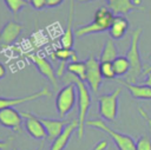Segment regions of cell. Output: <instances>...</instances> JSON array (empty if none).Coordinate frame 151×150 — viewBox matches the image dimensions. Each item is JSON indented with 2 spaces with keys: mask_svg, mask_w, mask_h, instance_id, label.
Segmentation results:
<instances>
[{
  "mask_svg": "<svg viewBox=\"0 0 151 150\" xmlns=\"http://www.w3.org/2000/svg\"><path fill=\"white\" fill-rule=\"evenodd\" d=\"M109 150H110V149H109Z\"/></svg>",
  "mask_w": 151,
  "mask_h": 150,
  "instance_id": "d590c367",
  "label": "cell"
},
{
  "mask_svg": "<svg viewBox=\"0 0 151 150\" xmlns=\"http://www.w3.org/2000/svg\"><path fill=\"white\" fill-rule=\"evenodd\" d=\"M138 110H139V113L142 115V117L145 119V122L147 123V125H149V129H150V131H151V117H149L147 115H146V112L144 111V109L143 107H138Z\"/></svg>",
  "mask_w": 151,
  "mask_h": 150,
  "instance_id": "83f0119b",
  "label": "cell"
},
{
  "mask_svg": "<svg viewBox=\"0 0 151 150\" xmlns=\"http://www.w3.org/2000/svg\"><path fill=\"white\" fill-rule=\"evenodd\" d=\"M21 115L24 117L25 130L32 138L38 139V141H44L47 138L46 130L39 117H37L35 115L31 112H21Z\"/></svg>",
  "mask_w": 151,
  "mask_h": 150,
  "instance_id": "ba28073f",
  "label": "cell"
},
{
  "mask_svg": "<svg viewBox=\"0 0 151 150\" xmlns=\"http://www.w3.org/2000/svg\"><path fill=\"white\" fill-rule=\"evenodd\" d=\"M63 2H64V0H47V7L54 8V7H58L59 5H61Z\"/></svg>",
  "mask_w": 151,
  "mask_h": 150,
  "instance_id": "f1b7e54d",
  "label": "cell"
},
{
  "mask_svg": "<svg viewBox=\"0 0 151 150\" xmlns=\"http://www.w3.org/2000/svg\"><path fill=\"white\" fill-rule=\"evenodd\" d=\"M13 137H8L7 139H0V150H6L9 148L11 143H12Z\"/></svg>",
  "mask_w": 151,
  "mask_h": 150,
  "instance_id": "4316f807",
  "label": "cell"
},
{
  "mask_svg": "<svg viewBox=\"0 0 151 150\" xmlns=\"http://www.w3.org/2000/svg\"><path fill=\"white\" fill-rule=\"evenodd\" d=\"M132 2L134 4V6H136V7L140 8V5H142V2H143V1H142V0H132ZM140 9H142V8H140Z\"/></svg>",
  "mask_w": 151,
  "mask_h": 150,
  "instance_id": "1f68e13d",
  "label": "cell"
},
{
  "mask_svg": "<svg viewBox=\"0 0 151 150\" xmlns=\"http://www.w3.org/2000/svg\"><path fill=\"white\" fill-rule=\"evenodd\" d=\"M107 1V8L117 15H124L130 13L133 9H140L134 6L132 0H106Z\"/></svg>",
  "mask_w": 151,
  "mask_h": 150,
  "instance_id": "e0dca14e",
  "label": "cell"
},
{
  "mask_svg": "<svg viewBox=\"0 0 151 150\" xmlns=\"http://www.w3.org/2000/svg\"><path fill=\"white\" fill-rule=\"evenodd\" d=\"M143 84H145V85H147V86L151 87V73H149V74L146 76V79H145V81H144Z\"/></svg>",
  "mask_w": 151,
  "mask_h": 150,
  "instance_id": "4dcf8cb0",
  "label": "cell"
},
{
  "mask_svg": "<svg viewBox=\"0 0 151 150\" xmlns=\"http://www.w3.org/2000/svg\"><path fill=\"white\" fill-rule=\"evenodd\" d=\"M112 65H113L117 77H125L130 70V63H129L126 56H118L112 61Z\"/></svg>",
  "mask_w": 151,
  "mask_h": 150,
  "instance_id": "44dd1931",
  "label": "cell"
},
{
  "mask_svg": "<svg viewBox=\"0 0 151 150\" xmlns=\"http://www.w3.org/2000/svg\"><path fill=\"white\" fill-rule=\"evenodd\" d=\"M66 71H67V73H71L74 77H77L84 81L86 79V64H85V61H79V60L70 61L66 65Z\"/></svg>",
  "mask_w": 151,
  "mask_h": 150,
  "instance_id": "d6986e66",
  "label": "cell"
},
{
  "mask_svg": "<svg viewBox=\"0 0 151 150\" xmlns=\"http://www.w3.org/2000/svg\"><path fill=\"white\" fill-rule=\"evenodd\" d=\"M29 4L34 9H42L47 7V0H29Z\"/></svg>",
  "mask_w": 151,
  "mask_h": 150,
  "instance_id": "d4e9b609",
  "label": "cell"
},
{
  "mask_svg": "<svg viewBox=\"0 0 151 150\" xmlns=\"http://www.w3.org/2000/svg\"><path fill=\"white\" fill-rule=\"evenodd\" d=\"M77 103V87L74 84H66L55 97V107L60 119L65 118Z\"/></svg>",
  "mask_w": 151,
  "mask_h": 150,
  "instance_id": "5b68a950",
  "label": "cell"
},
{
  "mask_svg": "<svg viewBox=\"0 0 151 150\" xmlns=\"http://www.w3.org/2000/svg\"><path fill=\"white\" fill-rule=\"evenodd\" d=\"M107 146H109V143H107V141H105V139H103V141H100V142H98L91 150H106L107 149Z\"/></svg>",
  "mask_w": 151,
  "mask_h": 150,
  "instance_id": "484cf974",
  "label": "cell"
},
{
  "mask_svg": "<svg viewBox=\"0 0 151 150\" xmlns=\"http://www.w3.org/2000/svg\"><path fill=\"white\" fill-rule=\"evenodd\" d=\"M4 1H5L6 6H7V8H8L12 13H14V14L19 13V12H20L24 7H26L27 4H28L27 0H4Z\"/></svg>",
  "mask_w": 151,
  "mask_h": 150,
  "instance_id": "603a6c76",
  "label": "cell"
},
{
  "mask_svg": "<svg viewBox=\"0 0 151 150\" xmlns=\"http://www.w3.org/2000/svg\"><path fill=\"white\" fill-rule=\"evenodd\" d=\"M122 87L116 89L111 93H105L98 97V113L107 122H114L118 116V98Z\"/></svg>",
  "mask_w": 151,
  "mask_h": 150,
  "instance_id": "277c9868",
  "label": "cell"
},
{
  "mask_svg": "<svg viewBox=\"0 0 151 150\" xmlns=\"http://www.w3.org/2000/svg\"><path fill=\"white\" fill-rule=\"evenodd\" d=\"M6 76V67L2 63H0V79Z\"/></svg>",
  "mask_w": 151,
  "mask_h": 150,
  "instance_id": "f546056e",
  "label": "cell"
},
{
  "mask_svg": "<svg viewBox=\"0 0 151 150\" xmlns=\"http://www.w3.org/2000/svg\"><path fill=\"white\" fill-rule=\"evenodd\" d=\"M78 128H79L78 119L70 120V122L65 125V128L63 129V131H61V132L55 137V139L52 142L50 150H64V149L67 146L68 141H70V138L72 137L73 132H74V131H78Z\"/></svg>",
  "mask_w": 151,
  "mask_h": 150,
  "instance_id": "8fae6325",
  "label": "cell"
},
{
  "mask_svg": "<svg viewBox=\"0 0 151 150\" xmlns=\"http://www.w3.org/2000/svg\"><path fill=\"white\" fill-rule=\"evenodd\" d=\"M118 83L123 84L124 86H126V89L129 90V92L131 93V96L136 99H143V100H150L151 99V87L142 84H131L125 81L124 79H118Z\"/></svg>",
  "mask_w": 151,
  "mask_h": 150,
  "instance_id": "9a60e30c",
  "label": "cell"
},
{
  "mask_svg": "<svg viewBox=\"0 0 151 150\" xmlns=\"http://www.w3.org/2000/svg\"><path fill=\"white\" fill-rule=\"evenodd\" d=\"M78 1H80V2H87V1H93V0H78Z\"/></svg>",
  "mask_w": 151,
  "mask_h": 150,
  "instance_id": "d6a6232c",
  "label": "cell"
},
{
  "mask_svg": "<svg viewBox=\"0 0 151 150\" xmlns=\"http://www.w3.org/2000/svg\"><path fill=\"white\" fill-rule=\"evenodd\" d=\"M86 125L90 126V128H94V129H98L100 131L106 132L111 137V139L113 141V143H114V145L117 146L118 150H136V141L131 136H129L126 133L114 131L109 125H106L103 119L87 120Z\"/></svg>",
  "mask_w": 151,
  "mask_h": 150,
  "instance_id": "3957f363",
  "label": "cell"
},
{
  "mask_svg": "<svg viewBox=\"0 0 151 150\" xmlns=\"http://www.w3.org/2000/svg\"><path fill=\"white\" fill-rule=\"evenodd\" d=\"M40 120L46 130L47 139L51 142H53L55 139V137L63 131L65 125L68 123L63 119H51V118H40Z\"/></svg>",
  "mask_w": 151,
  "mask_h": 150,
  "instance_id": "5bb4252c",
  "label": "cell"
},
{
  "mask_svg": "<svg viewBox=\"0 0 151 150\" xmlns=\"http://www.w3.org/2000/svg\"><path fill=\"white\" fill-rule=\"evenodd\" d=\"M118 57V50L116 46V43L113 39H107L104 44V47L99 56V61H113Z\"/></svg>",
  "mask_w": 151,
  "mask_h": 150,
  "instance_id": "ac0fdd59",
  "label": "cell"
},
{
  "mask_svg": "<svg viewBox=\"0 0 151 150\" xmlns=\"http://www.w3.org/2000/svg\"><path fill=\"white\" fill-rule=\"evenodd\" d=\"M24 117L21 112L14 107H5L0 110V125L7 129H11L18 133L22 131Z\"/></svg>",
  "mask_w": 151,
  "mask_h": 150,
  "instance_id": "9c48e42d",
  "label": "cell"
},
{
  "mask_svg": "<svg viewBox=\"0 0 151 150\" xmlns=\"http://www.w3.org/2000/svg\"><path fill=\"white\" fill-rule=\"evenodd\" d=\"M136 150H151V136L142 135L136 142Z\"/></svg>",
  "mask_w": 151,
  "mask_h": 150,
  "instance_id": "cb8c5ba5",
  "label": "cell"
},
{
  "mask_svg": "<svg viewBox=\"0 0 151 150\" xmlns=\"http://www.w3.org/2000/svg\"><path fill=\"white\" fill-rule=\"evenodd\" d=\"M12 150H18V149H17V148H13V149H12Z\"/></svg>",
  "mask_w": 151,
  "mask_h": 150,
  "instance_id": "e575fe53",
  "label": "cell"
},
{
  "mask_svg": "<svg viewBox=\"0 0 151 150\" xmlns=\"http://www.w3.org/2000/svg\"><path fill=\"white\" fill-rule=\"evenodd\" d=\"M100 73L103 76V78L105 79H114L117 77L112 61H103L100 63Z\"/></svg>",
  "mask_w": 151,
  "mask_h": 150,
  "instance_id": "7402d4cb",
  "label": "cell"
},
{
  "mask_svg": "<svg viewBox=\"0 0 151 150\" xmlns=\"http://www.w3.org/2000/svg\"><path fill=\"white\" fill-rule=\"evenodd\" d=\"M42 149H44V144H41V145H40V146L37 149V150H42Z\"/></svg>",
  "mask_w": 151,
  "mask_h": 150,
  "instance_id": "836d02e7",
  "label": "cell"
},
{
  "mask_svg": "<svg viewBox=\"0 0 151 150\" xmlns=\"http://www.w3.org/2000/svg\"><path fill=\"white\" fill-rule=\"evenodd\" d=\"M27 58L35 65L37 70L40 72V74H42L53 86L54 90H58V77L53 70V66L51 64L50 60H47L45 57L38 54V53H28Z\"/></svg>",
  "mask_w": 151,
  "mask_h": 150,
  "instance_id": "52a82bcc",
  "label": "cell"
},
{
  "mask_svg": "<svg viewBox=\"0 0 151 150\" xmlns=\"http://www.w3.org/2000/svg\"><path fill=\"white\" fill-rule=\"evenodd\" d=\"M73 19H74V0H71L66 28H65V31H64V33H63V35L60 38V45H61V47H66V48H72L73 47L74 37H76L74 35V31L72 30Z\"/></svg>",
  "mask_w": 151,
  "mask_h": 150,
  "instance_id": "4fadbf2b",
  "label": "cell"
},
{
  "mask_svg": "<svg viewBox=\"0 0 151 150\" xmlns=\"http://www.w3.org/2000/svg\"><path fill=\"white\" fill-rule=\"evenodd\" d=\"M51 96V91L48 89V86H44L41 90L27 94V96H22V97H15V98H5V97H0V110L5 109V107H14L17 105H20L22 103H29L33 100H37L39 98L42 97H48Z\"/></svg>",
  "mask_w": 151,
  "mask_h": 150,
  "instance_id": "30bf717a",
  "label": "cell"
},
{
  "mask_svg": "<svg viewBox=\"0 0 151 150\" xmlns=\"http://www.w3.org/2000/svg\"><path fill=\"white\" fill-rule=\"evenodd\" d=\"M52 56L54 59H58L59 61L70 63V61H77L78 60L77 53L73 48H66V47H61V46L55 48Z\"/></svg>",
  "mask_w": 151,
  "mask_h": 150,
  "instance_id": "ffe728a7",
  "label": "cell"
},
{
  "mask_svg": "<svg viewBox=\"0 0 151 150\" xmlns=\"http://www.w3.org/2000/svg\"><path fill=\"white\" fill-rule=\"evenodd\" d=\"M61 81L66 85V84H74L77 87V103H78V123H79V128H78V138L81 139L84 137V131H85V125H86V117H87V112L91 107L92 104V98H91V93H90V89L88 85L74 77L71 73H66L63 76Z\"/></svg>",
  "mask_w": 151,
  "mask_h": 150,
  "instance_id": "6da1fadb",
  "label": "cell"
},
{
  "mask_svg": "<svg viewBox=\"0 0 151 150\" xmlns=\"http://www.w3.org/2000/svg\"><path fill=\"white\" fill-rule=\"evenodd\" d=\"M86 84L92 90V92L97 93L103 84V76L100 73V61L94 56H90L86 60Z\"/></svg>",
  "mask_w": 151,
  "mask_h": 150,
  "instance_id": "8992f818",
  "label": "cell"
},
{
  "mask_svg": "<svg viewBox=\"0 0 151 150\" xmlns=\"http://www.w3.org/2000/svg\"><path fill=\"white\" fill-rule=\"evenodd\" d=\"M129 26H130V24H129L126 18H124L123 15L114 17V19L112 21V25L109 28V33H110L111 39H113V40L122 39L125 35L126 31L129 30Z\"/></svg>",
  "mask_w": 151,
  "mask_h": 150,
  "instance_id": "2e32d148",
  "label": "cell"
},
{
  "mask_svg": "<svg viewBox=\"0 0 151 150\" xmlns=\"http://www.w3.org/2000/svg\"><path fill=\"white\" fill-rule=\"evenodd\" d=\"M142 32H143V30L140 27L132 31L130 47L126 52V58L130 63V70H129L127 74L125 76L124 80L127 81V83H131V84H136L137 79L144 72V66H143L142 58H140V52H139V48H138V43H139V38H140Z\"/></svg>",
  "mask_w": 151,
  "mask_h": 150,
  "instance_id": "7a4b0ae2",
  "label": "cell"
},
{
  "mask_svg": "<svg viewBox=\"0 0 151 150\" xmlns=\"http://www.w3.org/2000/svg\"><path fill=\"white\" fill-rule=\"evenodd\" d=\"M22 28H24L22 25L17 21H8L7 24H5V26L0 31V44L1 45L13 44L22 32Z\"/></svg>",
  "mask_w": 151,
  "mask_h": 150,
  "instance_id": "7c38bea8",
  "label": "cell"
}]
</instances>
